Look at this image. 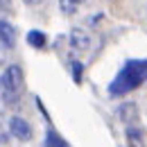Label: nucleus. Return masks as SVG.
<instances>
[{
    "instance_id": "f257e3e1",
    "label": "nucleus",
    "mask_w": 147,
    "mask_h": 147,
    "mask_svg": "<svg viewBox=\"0 0 147 147\" xmlns=\"http://www.w3.org/2000/svg\"><path fill=\"white\" fill-rule=\"evenodd\" d=\"M147 79V59H134L127 61L125 68L118 73V77L111 82L109 86V95H125V93L138 88L143 82Z\"/></svg>"
},
{
    "instance_id": "f03ea898",
    "label": "nucleus",
    "mask_w": 147,
    "mask_h": 147,
    "mask_svg": "<svg viewBox=\"0 0 147 147\" xmlns=\"http://www.w3.org/2000/svg\"><path fill=\"white\" fill-rule=\"evenodd\" d=\"M0 93H2V100L5 104L9 107H16L23 95V70L20 66H9L5 75L0 77Z\"/></svg>"
},
{
    "instance_id": "7ed1b4c3",
    "label": "nucleus",
    "mask_w": 147,
    "mask_h": 147,
    "mask_svg": "<svg viewBox=\"0 0 147 147\" xmlns=\"http://www.w3.org/2000/svg\"><path fill=\"white\" fill-rule=\"evenodd\" d=\"M9 134L16 136L18 140H30V138H32V127H30L27 120H23V118H18V115H14V118L9 120Z\"/></svg>"
},
{
    "instance_id": "20e7f679",
    "label": "nucleus",
    "mask_w": 147,
    "mask_h": 147,
    "mask_svg": "<svg viewBox=\"0 0 147 147\" xmlns=\"http://www.w3.org/2000/svg\"><path fill=\"white\" fill-rule=\"evenodd\" d=\"M70 43H73L75 50H88V48H91V36H88L86 30L75 27L73 32H70Z\"/></svg>"
},
{
    "instance_id": "39448f33",
    "label": "nucleus",
    "mask_w": 147,
    "mask_h": 147,
    "mask_svg": "<svg viewBox=\"0 0 147 147\" xmlns=\"http://www.w3.org/2000/svg\"><path fill=\"white\" fill-rule=\"evenodd\" d=\"M118 115H120V120H122L125 125H131V122H136V118H138V107H136L134 102H125V104H120Z\"/></svg>"
},
{
    "instance_id": "423d86ee",
    "label": "nucleus",
    "mask_w": 147,
    "mask_h": 147,
    "mask_svg": "<svg viewBox=\"0 0 147 147\" xmlns=\"http://www.w3.org/2000/svg\"><path fill=\"white\" fill-rule=\"evenodd\" d=\"M0 41L7 45V48H11L14 43H16V34H14V27L9 25V23H5V20H0Z\"/></svg>"
},
{
    "instance_id": "0eeeda50",
    "label": "nucleus",
    "mask_w": 147,
    "mask_h": 147,
    "mask_svg": "<svg viewBox=\"0 0 147 147\" xmlns=\"http://www.w3.org/2000/svg\"><path fill=\"white\" fill-rule=\"evenodd\" d=\"M84 0H59V9L63 11V14H75L77 9H79V5H82Z\"/></svg>"
},
{
    "instance_id": "6e6552de",
    "label": "nucleus",
    "mask_w": 147,
    "mask_h": 147,
    "mask_svg": "<svg viewBox=\"0 0 147 147\" xmlns=\"http://www.w3.org/2000/svg\"><path fill=\"white\" fill-rule=\"evenodd\" d=\"M27 43L34 45V48H43V45H45V34L38 32V30H32V32L27 34Z\"/></svg>"
},
{
    "instance_id": "1a4fd4ad",
    "label": "nucleus",
    "mask_w": 147,
    "mask_h": 147,
    "mask_svg": "<svg viewBox=\"0 0 147 147\" xmlns=\"http://www.w3.org/2000/svg\"><path fill=\"white\" fill-rule=\"evenodd\" d=\"M127 138H129V147H143V134L138 129L129 127L127 129Z\"/></svg>"
},
{
    "instance_id": "9d476101",
    "label": "nucleus",
    "mask_w": 147,
    "mask_h": 147,
    "mask_svg": "<svg viewBox=\"0 0 147 147\" xmlns=\"http://www.w3.org/2000/svg\"><path fill=\"white\" fill-rule=\"evenodd\" d=\"M48 147H68V145L57 136L55 131H50V134H48Z\"/></svg>"
},
{
    "instance_id": "9b49d317",
    "label": "nucleus",
    "mask_w": 147,
    "mask_h": 147,
    "mask_svg": "<svg viewBox=\"0 0 147 147\" xmlns=\"http://www.w3.org/2000/svg\"><path fill=\"white\" fill-rule=\"evenodd\" d=\"M82 75H84V66L79 61H73V79L75 82H82Z\"/></svg>"
},
{
    "instance_id": "f8f14e48",
    "label": "nucleus",
    "mask_w": 147,
    "mask_h": 147,
    "mask_svg": "<svg viewBox=\"0 0 147 147\" xmlns=\"http://www.w3.org/2000/svg\"><path fill=\"white\" fill-rule=\"evenodd\" d=\"M0 140H7V129H5V118L0 113Z\"/></svg>"
},
{
    "instance_id": "ddd939ff",
    "label": "nucleus",
    "mask_w": 147,
    "mask_h": 147,
    "mask_svg": "<svg viewBox=\"0 0 147 147\" xmlns=\"http://www.w3.org/2000/svg\"><path fill=\"white\" fill-rule=\"evenodd\" d=\"M23 2H25V5H32V7H34V5H41L43 0H23Z\"/></svg>"
},
{
    "instance_id": "4468645a",
    "label": "nucleus",
    "mask_w": 147,
    "mask_h": 147,
    "mask_svg": "<svg viewBox=\"0 0 147 147\" xmlns=\"http://www.w3.org/2000/svg\"><path fill=\"white\" fill-rule=\"evenodd\" d=\"M0 7H9V0H0Z\"/></svg>"
}]
</instances>
